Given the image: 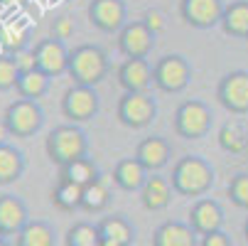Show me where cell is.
<instances>
[{
    "mask_svg": "<svg viewBox=\"0 0 248 246\" xmlns=\"http://www.w3.org/2000/svg\"><path fill=\"white\" fill-rule=\"evenodd\" d=\"M170 185L182 197H204L214 187V167L202 155H185L174 163Z\"/></svg>",
    "mask_w": 248,
    "mask_h": 246,
    "instance_id": "6da1fadb",
    "label": "cell"
},
{
    "mask_svg": "<svg viewBox=\"0 0 248 246\" xmlns=\"http://www.w3.org/2000/svg\"><path fill=\"white\" fill-rule=\"evenodd\" d=\"M108 54L98 45H79L69 52V69L66 74L72 77L77 86H98L108 77Z\"/></svg>",
    "mask_w": 248,
    "mask_h": 246,
    "instance_id": "7a4b0ae2",
    "label": "cell"
},
{
    "mask_svg": "<svg viewBox=\"0 0 248 246\" xmlns=\"http://www.w3.org/2000/svg\"><path fill=\"white\" fill-rule=\"evenodd\" d=\"M45 150L54 165L64 167L79 158H86L89 138H86L84 128H79L77 123H62L49 131V135L45 140Z\"/></svg>",
    "mask_w": 248,
    "mask_h": 246,
    "instance_id": "3957f363",
    "label": "cell"
},
{
    "mask_svg": "<svg viewBox=\"0 0 248 246\" xmlns=\"http://www.w3.org/2000/svg\"><path fill=\"white\" fill-rule=\"evenodd\" d=\"M172 123H174V133L180 138L199 140L211 128V109L199 98H187L177 106Z\"/></svg>",
    "mask_w": 248,
    "mask_h": 246,
    "instance_id": "277c9868",
    "label": "cell"
},
{
    "mask_svg": "<svg viewBox=\"0 0 248 246\" xmlns=\"http://www.w3.org/2000/svg\"><path fill=\"white\" fill-rule=\"evenodd\" d=\"M192 79V64L182 54H165L153 66V84L165 94H180Z\"/></svg>",
    "mask_w": 248,
    "mask_h": 246,
    "instance_id": "5b68a950",
    "label": "cell"
},
{
    "mask_svg": "<svg viewBox=\"0 0 248 246\" xmlns=\"http://www.w3.org/2000/svg\"><path fill=\"white\" fill-rule=\"evenodd\" d=\"M3 121L10 128L13 138H32L45 123V111L40 109L37 101L15 98L13 103H8V109L3 114Z\"/></svg>",
    "mask_w": 248,
    "mask_h": 246,
    "instance_id": "8992f818",
    "label": "cell"
},
{
    "mask_svg": "<svg viewBox=\"0 0 248 246\" xmlns=\"http://www.w3.org/2000/svg\"><path fill=\"white\" fill-rule=\"evenodd\" d=\"M101 109V98L93 86H69L62 96V114L69 123H86Z\"/></svg>",
    "mask_w": 248,
    "mask_h": 246,
    "instance_id": "52a82bcc",
    "label": "cell"
},
{
    "mask_svg": "<svg viewBox=\"0 0 248 246\" xmlns=\"http://www.w3.org/2000/svg\"><path fill=\"white\" fill-rule=\"evenodd\" d=\"M118 121L125 128H145L155 121L157 116V103L150 94H123L118 98V109H116Z\"/></svg>",
    "mask_w": 248,
    "mask_h": 246,
    "instance_id": "ba28073f",
    "label": "cell"
},
{
    "mask_svg": "<svg viewBox=\"0 0 248 246\" xmlns=\"http://www.w3.org/2000/svg\"><path fill=\"white\" fill-rule=\"evenodd\" d=\"M217 98L229 114H248V72L236 69L224 74L217 86Z\"/></svg>",
    "mask_w": 248,
    "mask_h": 246,
    "instance_id": "9c48e42d",
    "label": "cell"
},
{
    "mask_svg": "<svg viewBox=\"0 0 248 246\" xmlns=\"http://www.w3.org/2000/svg\"><path fill=\"white\" fill-rule=\"evenodd\" d=\"M155 34L145 27L143 20H133L118 32V52L125 59H148L155 49Z\"/></svg>",
    "mask_w": 248,
    "mask_h": 246,
    "instance_id": "30bf717a",
    "label": "cell"
},
{
    "mask_svg": "<svg viewBox=\"0 0 248 246\" xmlns=\"http://www.w3.org/2000/svg\"><path fill=\"white\" fill-rule=\"evenodd\" d=\"M226 3L224 0H180V17L197 30L221 25Z\"/></svg>",
    "mask_w": 248,
    "mask_h": 246,
    "instance_id": "8fae6325",
    "label": "cell"
},
{
    "mask_svg": "<svg viewBox=\"0 0 248 246\" xmlns=\"http://www.w3.org/2000/svg\"><path fill=\"white\" fill-rule=\"evenodd\" d=\"M86 15L101 32H121L128 25V8L123 0H91Z\"/></svg>",
    "mask_w": 248,
    "mask_h": 246,
    "instance_id": "7c38bea8",
    "label": "cell"
},
{
    "mask_svg": "<svg viewBox=\"0 0 248 246\" xmlns=\"http://www.w3.org/2000/svg\"><path fill=\"white\" fill-rule=\"evenodd\" d=\"M189 227L197 236H209L214 231H221L224 227V209L219 202L202 197L189 207Z\"/></svg>",
    "mask_w": 248,
    "mask_h": 246,
    "instance_id": "4fadbf2b",
    "label": "cell"
},
{
    "mask_svg": "<svg viewBox=\"0 0 248 246\" xmlns=\"http://www.w3.org/2000/svg\"><path fill=\"white\" fill-rule=\"evenodd\" d=\"M34 59H37V69L47 77H62L69 69V49L54 37L40 40L34 45Z\"/></svg>",
    "mask_w": 248,
    "mask_h": 246,
    "instance_id": "5bb4252c",
    "label": "cell"
},
{
    "mask_svg": "<svg viewBox=\"0 0 248 246\" xmlns=\"http://www.w3.org/2000/svg\"><path fill=\"white\" fill-rule=\"evenodd\" d=\"M133 158L143 165L150 175H155V172H160V170L170 163V158H172V146H170V140L162 138V135H148V138H143V140L138 143Z\"/></svg>",
    "mask_w": 248,
    "mask_h": 246,
    "instance_id": "9a60e30c",
    "label": "cell"
},
{
    "mask_svg": "<svg viewBox=\"0 0 248 246\" xmlns=\"http://www.w3.org/2000/svg\"><path fill=\"white\" fill-rule=\"evenodd\" d=\"M118 84L125 94H148L153 86V64L148 59H125L118 66Z\"/></svg>",
    "mask_w": 248,
    "mask_h": 246,
    "instance_id": "2e32d148",
    "label": "cell"
},
{
    "mask_svg": "<svg viewBox=\"0 0 248 246\" xmlns=\"http://www.w3.org/2000/svg\"><path fill=\"white\" fill-rule=\"evenodd\" d=\"M96 227H98V239L103 246H133L135 241V227L123 214L103 217Z\"/></svg>",
    "mask_w": 248,
    "mask_h": 246,
    "instance_id": "e0dca14e",
    "label": "cell"
},
{
    "mask_svg": "<svg viewBox=\"0 0 248 246\" xmlns=\"http://www.w3.org/2000/svg\"><path fill=\"white\" fill-rule=\"evenodd\" d=\"M30 222L27 207L15 195H0V231L3 236H17Z\"/></svg>",
    "mask_w": 248,
    "mask_h": 246,
    "instance_id": "ac0fdd59",
    "label": "cell"
},
{
    "mask_svg": "<svg viewBox=\"0 0 248 246\" xmlns=\"http://www.w3.org/2000/svg\"><path fill=\"white\" fill-rule=\"evenodd\" d=\"M172 192L174 190H172L170 180L155 172L148 178L143 190H140V202H143V207L148 212H162V209H167L170 202H172Z\"/></svg>",
    "mask_w": 248,
    "mask_h": 246,
    "instance_id": "d6986e66",
    "label": "cell"
},
{
    "mask_svg": "<svg viewBox=\"0 0 248 246\" xmlns=\"http://www.w3.org/2000/svg\"><path fill=\"white\" fill-rule=\"evenodd\" d=\"M148 178H150V172L140 165L135 158H123L113 167V182L123 192H140L143 185L148 182Z\"/></svg>",
    "mask_w": 248,
    "mask_h": 246,
    "instance_id": "ffe728a7",
    "label": "cell"
},
{
    "mask_svg": "<svg viewBox=\"0 0 248 246\" xmlns=\"http://www.w3.org/2000/svg\"><path fill=\"white\" fill-rule=\"evenodd\" d=\"M113 185H116L113 182V172L111 175L101 172L96 182L84 187V197H81V209L84 212H89V214L103 212V209L108 207V202H111V187Z\"/></svg>",
    "mask_w": 248,
    "mask_h": 246,
    "instance_id": "44dd1931",
    "label": "cell"
},
{
    "mask_svg": "<svg viewBox=\"0 0 248 246\" xmlns=\"http://www.w3.org/2000/svg\"><path fill=\"white\" fill-rule=\"evenodd\" d=\"M153 246H197V234L185 222H165L155 229Z\"/></svg>",
    "mask_w": 248,
    "mask_h": 246,
    "instance_id": "7402d4cb",
    "label": "cell"
},
{
    "mask_svg": "<svg viewBox=\"0 0 248 246\" xmlns=\"http://www.w3.org/2000/svg\"><path fill=\"white\" fill-rule=\"evenodd\" d=\"M221 30L231 37L248 40V0H236L229 3L221 17Z\"/></svg>",
    "mask_w": 248,
    "mask_h": 246,
    "instance_id": "603a6c76",
    "label": "cell"
},
{
    "mask_svg": "<svg viewBox=\"0 0 248 246\" xmlns=\"http://www.w3.org/2000/svg\"><path fill=\"white\" fill-rule=\"evenodd\" d=\"M25 172V155L15 146L5 143L0 146V187L13 185L22 178Z\"/></svg>",
    "mask_w": 248,
    "mask_h": 246,
    "instance_id": "cb8c5ba5",
    "label": "cell"
},
{
    "mask_svg": "<svg viewBox=\"0 0 248 246\" xmlns=\"http://www.w3.org/2000/svg\"><path fill=\"white\" fill-rule=\"evenodd\" d=\"M57 234L54 227L42 219H30L25 229L15 236V246H54Z\"/></svg>",
    "mask_w": 248,
    "mask_h": 246,
    "instance_id": "d4e9b609",
    "label": "cell"
},
{
    "mask_svg": "<svg viewBox=\"0 0 248 246\" xmlns=\"http://www.w3.org/2000/svg\"><path fill=\"white\" fill-rule=\"evenodd\" d=\"M98 175H101V172H98V167H96V163H93L91 158H79V160H74V163L59 167V180L74 182V185H79V187H89L91 182L98 180Z\"/></svg>",
    "mask_w": 248,
    "mask_h": 246,
    "instance_id": "484cf974",
    "label": "cell"
},
{
    "mask_svg": "<svg viewBox=\"0 0 248 246\" xmlns=\"http://www.w3.org/2000/svg\"><path fill=\"white\" fill-rule=\"evenodd\" d=\"M52 77H47L40 69H32V72H25L17 77V86L15 91L20 94V98H30V101H37L49 91Z\"/></svg>",
    "mask_w": 248,
    "mask_h": 246,
    "instance_id": "4316f807",
    "label": "cell"
},
{
    "mask_svg": "<svg viewBox=\"0 0 248 246\" xmlns=\"http://www.w3.org/2000/svg\"><path fill=\"white\" fill-rule=\"evenodd\" d=\"M49 197H52V204H54L57 209H62V212H74V209H81L84 187H79V185H74V182L59 180Z\"/></svg>",
    "mask_w": 248,
    "mask_h": 246,
    "instance_id": "83f0119b",
    "label": "cell"
},
{
    "mask_svg": "<svg viewBox=\"0 0 248 246\" xmlns=\"http://www.w3.org/2000/svg\"><path fill=\"white\" fill-rule=\"evenodd\" d=\"M219 146L226 150V153H243L246 146H248V138H246V131L241 123L236 121H226L221 128H219Z\"/></svg>",
    "mask_w": 248,
    "mask_h": 246,
    "instance_id": "f1b7e54d",
    "label": "cell"
},
{
    "mask_svg": "<svg viewBox=\"0 0 248 246\" xmlns=\"http://www.w3.org/2000/svg\"><path fill=\"white\" fill-rule=\"evenodd\" d=\"M98 227L89 224V222H77L74 227L66 229L64 236V246H98Z\"/></svg>",
    "mask_w": 248,
    "mask_h": 246,
    "instance_id": "f546056e",
    "label": "cell"
},
{
    "mask_svg": "<svg viewBox=\"0 0 248 246\" xmlns=\"http://www.w3.org/2000/svg\"><path fill=\"white\" fill-rule=\"evenodd\" d=\"M27 30L20 22H8L0 25V47H3L8 54H15L20 49H27Z\"/></svg>",
    "mask_w": 248,
    "mask_h": 246,
    "instance_id": "4dcf8cb0",
    "label": "cell"
},
{
    "mask_svg": "<svg viewBox=\"0 0 248 246\" xmlns=\"http://www.w3.org/2000/svg\"><path fill=\"white\" fill-rule=\"evenodd\" d=\"M226 195L238 209H248V172L233 175L226 187Z\"/></svg>",
    "mask_w": 248,
    "mask_h": 246,
    "instance_id": "1f68e13d",
    "label": "cell"
},
{
    "mask_svg": "<svg viewBox=\"0 0 248 246\" xmlns=\"http://www.w3.org/2000/svg\"><path fill=\"white\" fill-rule=\"evenodd\" d=\"M17 66L10 54H0V91H10L17 86Z\"/></svg>",
    "mask_w": 248,
    "mask_h": 246,
    "instance_id": "d6a6232c",
    "label": "cell"
},
{
    "mask_svg": "<svg viewBox=\"0 0 248 246\" xmlns=\"http://www.w3.org/2000/svg\"><path fill=\"white\" fill-rule=\"evenodd\" d=\"M74 32H77V27H74V20L69 17V15H59V17H54L49 22V34H52L54 40H59V42L69 40Z\"/></svg>",
    "mask_w": 248,
    "mask_h": 246,
    "instance_id": "836d02e7",
    "label": "cell"
},
{
    "mask_svg": "<svg viewBox=\"0 0 248 246\" xmlns=\"http://www.w3.org/2000/svg\"><path fill=\"white\" fill-rule=\"evenodd\" d=\"M143 22H145V27L155 34V37H157V34L167 27V20H165V15L157 10V8H150V10H145L143 13Z\"/></svg>",
    "mask_w": 248,
    "mask_h": 246,
    "instance_id": "e575fe53",
    "label": "cell"
},
{
    "mask_svg": "<svg viewBox=\"0 0 248 246\" xmlns=\"http://www.w3.org/2000/svg\"><path fill=\"white\" fill-rule=\"evenodd\" d=\"M15 66H17V72L25 74V72H32V69H37V59H34V49H20L15 54H10Z\"/></svg>",
    "mask_w": 248,
    "mask_h": 246,
    "instance_id": "d590c367",
    "label": "cell"
},
{
    "mask_svg": "<svg viewBox=\"0 0 248 246\" xmlns=\"http://www.w3.org/2000/svg\"><path fill=\"white\" fill-rule=\"evenodd\" d=\"M199 246H233V244H231V236L221 229V231H214V234H209V236H202V244Z\"/></svg>",
    "mask_w": 248,
    "mask_h": 246,
    "instance_id": "8d00e7d4",
    "label": "cell"
},
{
    "mask_svg": "<svg viewBox=\"0 0 248 246\" xmlns=\"http://www.w3.org/2000/svg\"><path fill=\"white\" fill-rule=\"evenodd\" d=\"M8 138H13V135H10V128L5 126V121H0V146H5Z\"/></svg>",
    "mask_w": 248,
    "mask_h": 246,
    "instance_id": "74e56055",
    "label": "cell"
},
{
    "mask_svg": "<svg viewBox=\"0 0 248 246\" xmlns=\"http://www.w3.org/2000/svg\"><path fill=\"white\" fill-rule=\"evenodd\" d=\"M27 0H0V5L3 8H13V5H25Z\"/></svg>",
    "mask_w": 248,
    "mask_h": 246,
    "instance_id": "f35d334b",
    "label": "cell"
},
{
    "mask_svg": "<svg viewBox=\"0 0 248 246\" xmlns=\"http://www.w3.org/2000/svg\"><path fill=\"white\" fill-rule=\"evenodd\" d=\"M243 236H246V241H248V217H246V222H243Z\"/></svg>",
    "mask_w": 248,
    "mask_h": 246,
    "instance_id": "ab89813d",
    "label": "cell"
},
{
    "mask_svg": "<svg viewBox=\"0 0 248 246\" xmlns=\"http://www.w3.org/2000/svg\"><path fill=\"white\" fill-rule=\"evenodd\" d=\"M0 246H13L10 241H5V239H0Z\"/></svg>",
    "mask_w": 248,
    "mask_h": 246,
    "instance_id": "60d3db41",
    "label": "cell"
},
{
    "mask_svg": "<svg viewBox=\"0 0 248 246\" xmlns=\"http://www.w3.org/2000/svg\"><path fill=\"white\" fill-rule=\"evenodd\" d=\"M0 239H5V236H3V231H0Z\"/></svg>",
    "mask_w": 248,
    "mask_h": 246,
    "instance_id": "b9f144b4",
    "label": "cell"
},
{
    "mask_svg": "<svg viewBox=\"0 0 248 246\" xmlns=\"http://www.w3.org/2000/svg\"><path fill=\"white\" fill-rule=\"evenodd\" d=\"M98 246H103V244H98Z\"/></svg>",
    "mask_w": 248,
    "mask_h": 246,
    "instance_id": "7bdbcfd3",
    "label": "cell"
}]
</instances>
